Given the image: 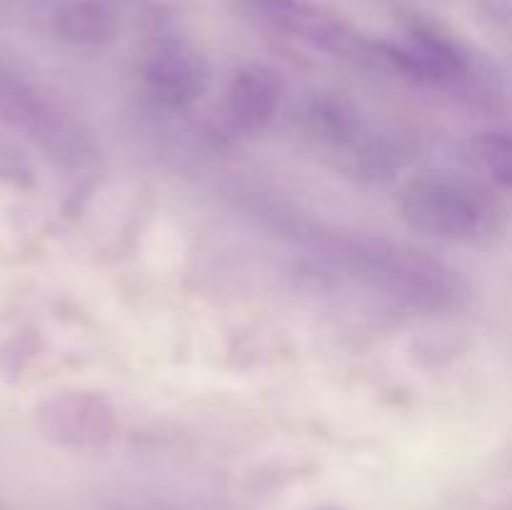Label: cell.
<instances>
[{"label": "cell", "mask_w": 512, "mask_h": 510, "mask_svg": "<svg viewBox=\"0 0 512 510\" xmlns=\"http://www.w3.org/2000/svg\"><path fill=\"white\" fill-rule=\"evenodd\" d=\"M53 425H58L65 435L73 440L78 438H95V433H105L110 425V413L90 398H70L63 403L53 405L50 413Z\"/></svg>", "instance_id": "cell-8"}, {"label": "cell", "mask_w": 512, "mask_h": 510, "mask_svg": "<svg viewBox=\"0 0 512 510\" xmlns=\"http://www.w3.org/2000/svg\"><path fill=\"white\" fill-rule=\"evenodd\" d=\"M403 215L415 230L435 238H468L480 228L478 203L458 185L418 183L403 195Z\"/></svg>", "instance_id": "cell-3"}, {"label": "cell", "mask_w": 512, "mask_h": 510, "mask_svg": "<svg viewBox=\"0 0 512 510\" xmlns=\"http://www.w3.org/2000/svg\"><path fill=\"white\" fill-rule=\"evenodd\" d=\"M480 158L498 183H512V148L505 133H488L480 140Z\"/></svg>", "instance_id": "cell-9"}, {"label": "cell", "mask_w": 512, "mask_h": 510, "mask_svg": "<svg viewBox=\"0 0 512 510\" xmlns=\"http://www.w3.org/2000/svg\"><path fill=\"white\" fill-rule=\"evenodd\" d=\"M0 118L23 130L55 158L78 163L90 155L88 138L70 113L8 65H0Z\"/></svg>", "instance_id": "cell-2"}, {"label": "cell", "mask_w": 512, "mask_h": 510, "mask_svg": "<svg viewBox=\"0 0 512 510\" xmlns=\"http://www.w3.org/2000/svg\"><path fill=\"white\" fill-rule=\"evenodd\" d=\"M143 78L153 98L165 105H190L208 88L203 58L183 43H168L145 60Z\"/></svg>", "instance_id": "cell-4"}, {"label": "cell", "mask_w": 512, "mask_h": 510, "mask_svg": "<svg viewBox=\"0 0 512 510\" xmlns=\"http://www.w3.org/2000/svg\"><path fill=\"white\" fill-rule=\"evenodd\" d=\"M58 33L68 43L100 45L115 38V15L98 0H73L58 13Z\"/></svg>", "instance_id": "cell-7"}, {"label": "cell", "mask_w": 512, "mask_h": 510, "mask_svg": "<svg viewBox=\"0 0 512 510\" xmlns=\"http://www.w3.org/2000/svg\"><path fill=\"white\" fill-rule=\"evenodd\" d=\"M283 83L268 65L250 63L235 73L225 93V115L245 133L265 128L278 110Z\"/></svg>", "instance_id": "cell-5"}, {"label": "cell", "mask_w": 512, "mask_h": 510, "mask_svg": "<svg viewBox=\"0 0 512 510\" xmlns=\"http://www.w3.org/2000/svg\"><path fill=\"white\" fill-rule=\"evenodd\" d=\"M380 58H388L418 78H453L465 65L463 55L448 40L425 30H413L400 45H383Z\"/></svg>", "instance_id": "cell-6"}, {"label": "cell", "mask_w": 512, "mask_h": 510, "mask_svg": "<svg viewBox=\"0 0 512 510\" xmlns=\"http://www.w3.org/2000/svg\"><path fill=\"white\" fill-rule=\"evenodd\" d=\"M295 238L303 240L333 268L405 303L450 308L465 295L463 280L453 270L400 243L365 235L323 233L315 228L295 230Z\"/></svg>", "instance_id": "cell-1"}]
</instances>
